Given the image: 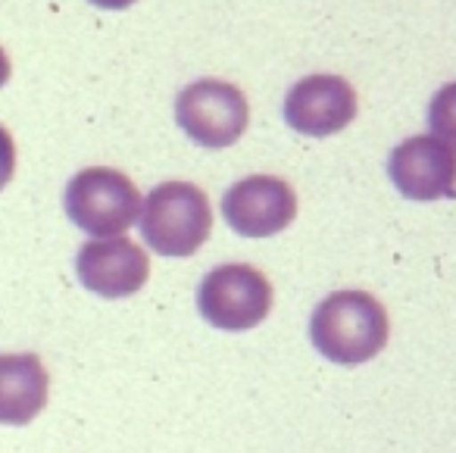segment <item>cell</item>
Returning a JSON list of instances; mask_svg holds the SVG:
<instances>
[{"instance_id": "obj_1", "label": "cell", "mask_w": 456, "mask_h": 453, "mask_svg": "<svg viewBox=\"0 0 456 453\" xmlns=\"http://www.w3.org/2000/svg\"><path fill=\"white\" fill-rule=\"evenodd\" d=\"M391 322L379 297L366 291H335L310 316V341L325 359L360 366L387 344Z\"/></svg>"}, {"instance_id": "obj_2", "label": "cell", "mask_w": 456, "mask_h": 453, "mask_svg": "<svg viewBox=\"0 0 456 453\" xmlns=\"http://www.w3.org/2000/svg\"><path fill=\"white\" fill-rule=\"evenodd\" d=\"M209 232V197L191 182H163L141 203V235L159 257H194Z\"/></svg>"}, {"instance_id": "obj_3", "label": "cell", "mask_w": 456, "mask_h": 453, "mask_svg": "<svg viewBox=\"0 0 456 453\" xmlns=\"http://www.w3.org/2000/svg\"><path fill=\"white\" fill-rule=\"evenodd\" d=\"M66 213L94 238H119L141 219V191L126 172L91 166L66 185Z\"/></svg>"}, {"instance_id": "obj_4", "label": "cell", "mask_w": 456, "mask_h": 453, "mask_svg": "<svg viewBox=\"0 0 456 453\" xmlns=\"http://www.w3.org/2000/svg\"><path fill=\"white\" fill-rule=\"evenodd\" d=\"M197 307L213 328L248 332L260 325L273 309V284L250 263L216 266L200 282Z\"/></svg>"}, {"instance_id": "obj_5", "label": "cell", "mask_w": 456, "mask_h": 453, "mask_svg": "<svg viewBox=\"0 0 456 453\" xmlns=\"http://www.w3.org/2000/svg\"><path fill=\"white\" fill-rule=\"evenodd\" d=\"M175 119L194 144L222 151L248 132L250 107L238 85L219 82V78H200L178 95Z\"/></svg>"}, {"instance_id": "obj_6", "label": "cell", "mask_w": 456, "mask_h": 453, "mask_svg": "<svg viewBox=\"0 0 456 453\" xmlns=\"http://www.w3.org/2000/svg\"><path fill=\"white\" fill-rule=\"evenodd\" d=\"M225 222L244 238H273L297 216V194L279 176H248L222 197Z\"/></svg>"}, {"instance_id": "obj_7", "label": "cell", "mask_w": 456, "mask_h": 453, "mask_svg": "<svg viewBox=\"0 0 456 453\" xmlns=\"http://www.w3.org/2000/svg\"><path fill=\"white\" fill-rule=\"evenodd\" d=\"M387 176L410 201L456 197V147L435 135H412L391 151Z\"/></svg>"}, {"instance_id": "obj_8", "label": "cell", "mask_w": 456, "mask_h": 453, "mask_svg": "<svg viewBox=\"0 0 456 453\" xmlns=\"http://www.w3.org/2000/svg\"><path fill=\"white\" fill-rule=\"evenodd\" d=\"M356 91L341 76H306L288 91L285 122L300 135L329 138L356 119Z\"/></svg>"}, {"instance_id": "obj_9", "label": "cell", "mask_w": 456, "mask_h": 453, "mask_svg": "<svg viewBox=\"0 0 456 453\" xmlns=\"http://www.w3.org/2000/svg\"><path fill=\"white\" fill-rule=\"evenodd\" d=\"M78 282L97 297L119 301V297L138 294L151 276V259L144 247L128 238H94L82 244L76 257Z\"/></svg>"}, {"instance_id": "obj_10", "label": "cell", "mask_w": 456, "mask_h": 453, "mask_svg": "<svg viewBox=\"0 0 456 453\" xmlns=\"http://www.w3.org/2000/svg\"><path fill=\"white\" fill-rule=\"evenodd\" d=\"M51 375L38 353H0V425H26L47 407Z\"/></svg>"}, {"instance_id": "obj_11", "label": "cell", "mask_w": 456, "mask_h": 453, "mask_svg": "<svg viewBox=\"0 0 456 453\" xmlns=\"http://www.w3.org/2000/svg\"><path fill=\"white\" fill-rule=\"evenodd\" d=\"M428 126H431V132H435V138L456 147V82L444 85V88L431 97Z\"/></svg>"}, {"instance_id": "obj_12", "label": "cell", "mask_w": 456, "mask_h": 453, "mask_svg": "<svg viewBox=\"0 0 456 453\" xmlns=\"http://www.w3.org/2000/svg\"><path fill=\"white\" fill-rule=\"evenodd\" d=\"M16 172V144H13V135L7 128L0 126V191L7 188L10 178Z\"/></svg>"}, {"instance_id": "obj_13", "label": "cell", "mask_w": 456, "mask_h": 453, "mask_svg": "<svg viewBox=\"0 0 456 453\" xmlns=\"http://www.w3.org/2000/svg\"><path fill=\"white\" fill-rule=\"evenodd\" d=\"M10 72H13V66H10V57H7V51L0 47V88L10 82Z\"/></svg>"}, {"instance_id": "obj_14", "label": "cell", "mask_w": 456, "mask_h": 453, "mask_svg": "<svg viewBox=\"0 0 456 453\" xmlns=\"http://www.w3.org/2000/svg\"><path fill=\"white\" fill-rule=\"evenodd\" d=\"M91 4L101 10H126V7H132L134 0H91Z\"/></svg>"}]
</instances>
